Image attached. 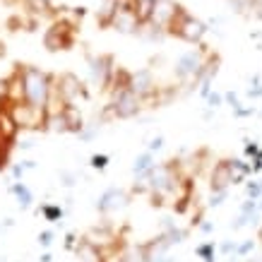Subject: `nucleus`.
Here are the masks:
<instances>
[{"mask_svg":"<svg viewBox=\"0 0 262 262\" xmlns=\"http://www.w3.org/2000/svg\"><path fill=\"white\" fill-rule=\"evenodd\" d=\"M22 72V84H24V101L36 106V108H48L51 96H53V77L48 72L34 68V65H17Z\"/></svg>","mask_w":262,"mask_h":262,"instance_id":"nucleus-1","label":"nucleus"},{"mask_svg":"<svg viewBox=\"0 0 262 262\" xmlns=\"http://www.w3.org/2000/svg\"><path fill=\"white\" fill-rule=\"evenodd\" d=\"M10 116L15 118V123L24 130H46L48 123H51V111L48 108H36L32 103L19 101L8 106Z\"/></svg>","mask_w":262,"mask_h":262,"instance_id":"nucleus-2","label":"nucleus"},{"mask_svg":"<svg viewBox=\"0 0 262 262\" xmlns=\"http://www.w3.org/2000/svg\"><path fill=\"white\" fill-rule=\"evenodd\" d=\"M168 34H173V36L188 41V43H200L202 36L207 34V27L200 22V19H195L185 8H181V12H178V17H176V22L171 24Z\"/></svg>","mask_w":262,"mask_h":262,"instance_id":"nucleus-3","label":"nucleus"},{"mask_svg":"<svg viewBox=\"0 0 262 262\" xmlns=\"http://www.w3.org/2000/svg\"><path fill=\"white\" fill-rule=\"evenodd\" d=\"M43 43L48 51H68L75 43V27L65 19L53 22L51 29H46V34H43Z\"/></svg>","mask_w":262,"mask_h":262,"instance_id":"nucleus-4","label":"nucleus"},{"mask_svg":"<svg viewBox=\"0 0 262 262\" xmlns=\"http://www.w3.org/2000/svg\"><path fill=\"white\" fill-rule=\"evenodd\" d=\"M142 108V99L133 92V89H123V92H116L111 103V111L116 118H133L137 116Z\"/></svg>","mask_w":262,"mask_h":262,"instance_id":"nucleus-5","label":"nucleus"},{"mask_svg":"<svg viewBox=\"0 0 262 262\" xmlns=\"http://www.w3.org/2000/svg\"><path fill=\"white\" fill-rule=\"evenodd\" d=\"M183 5H178L176 0H154V8H151V19L149 22L157 29H171V24L176 22V17L181 12Z\"/></svg>","mask_w":262,"mask_h":262,"instance_id":"nucleus-6","label":"nucleus"},{"mask_svg":"<svg viewBox=\"0 0 262 262\" xmlns=\"http://www.w3.org/2000/svg\"><path fill=\"white\" fill-rule=\"evenodd\" d=\"M202 65H205V58L200 51H190V53H185V56L178 60L176 65V77L181 82H198V75L202 70Z\"/></svg>","mask_w":262,"mask_h":262,"instance_id":"nucleus-7","label":"nucleus"},{"mask_svg":"<svg viewBox=\"0 0 262 262\" xmlns=\"http://www.w3.org/2000/svg\"><path fill=\"white\" fill-rule=\"evenodd\" d=\"M56 94L60 96V101L72 106V101L77 99V96H84V84L80 82L77 75H72V72H65L56 80Z\"/></svg>","mask_w":262,"mask_h":262,"instance_id":"nucleus-8","label":"nucleus"},{"mask_svg":"<svg viewBox=\"0 0 262 262\" xmlns=\"http://www.w3.org/2000/svg\"><path fill=\"white\" fill-rule=\"evenodd\" d=\"M17 130H19V125L10 116V108L8 106H0V149L3 151H8V154L12 151L17 140Z\"/></svg>","mask_w":262,"mask_h":262,"instance_id":"nucleus-9","label":"nucleus"},{"mask_svg":"<svg viewBox=\"0 0 262 262\" xmlns=\"http://www.w3.org/2000/svg\"><path fill=\"white\" fill-rule=\"evenodd\" d=\"M113 56H99L92 60V80L94 84H99L101 89H106L113 82Z\"/></svg>","mask_w":262,"mask_h":262,"instance_id":"nucleus-10","label":"nucleus"},{"mask_svg":"<svg viewBox=\"0 0 262 262\" xmlns=\"http://www.w3.org/2000/svg\"><path fill=\"white\" fill-rule=\"evenodd\" d=\"M130 89L135 92L142 101H147L149 96H154L157 92H159V87H157V80H154V75H151L149 70H140L133 75V82H130Z\"/></svg>","mask_w":262,"mask_h":262,"instance_id":"nucleus-11","label":"nucleus"},{"mask_svg":"<svg viewBox=\"0 0 262 262\" xmlns=\"http://www.w3.org/2000/svg\"><path fill=\"white\" fill-rule=\"evenodd\" d=\"M111 27H116V29L123 34H130V32H137V29L142 27V22H140V17H137L135 10L120 8V10H116V15H113Z\"/></svg>","mask_w":262,"mask_h":262,"instance_id":"nucleus-12","label":"nucleus"},{"mask_svg":"<svg viewBox=\"0 0 262 262\" xmlns=\"http://www.w3.org/2000/svg\"><path fill=\"white\" fill-rule=\"evenodd\" d=\"M233 178H231V166H229V159L219 161L214 164V171H212V192H226Z\"/></svg>","mask_w":262,"mask_h":262,"instance_id":"nucleus-13","label":"nucleus"},{"mask_svg":"<svg viewBox=\"0 0 262 262\" xmlns=\"http://www.w3.org/2000/svg\"><path fill=\"white\" fill-rule=\"evenodd\" d=\"M24 8L36 17H53V12H56L51 0H24Z\"/></svg>","mask_w":262,"mask_h":262,"instance_id":"nucleus-14","label":"nucleus"},{"mask_svg":"<svg viewBox=\"0 0 262 262\" xmlns=\"http://www.w3.org/2000/svg\"><path fill=\"white\" fill-rule=\"evenodd\" d=\"M125 200H127V198L123 195V192L111 190L108 195H106V198L101 200V205H99V209H101V212H111V209H118V207L125 205Z\"/></svg>","mask_w":262,"mask_h":262,"instance_id":"nucleus-15","label":"nucleus"},{"mask_svg":"<svg viewBox=\"0 0 262 262\" xmlns=\"http://www.w3.org/2000/svg\"><path fill=\"white\" fill-rule=\"evenodd\" d=\"M229 166H231V178H233V183H241L243 178L248 176V164H243V161H233V159H229Z\"/></svg>","mask_w":262,"mask_h":262,"instance_id":"nucleus-16","label":"nucleus"},{"mask_svg":"<svg viewBox=\"0 0 262 262\" xmlns=\"http://www.w3.org/2000/svg\"><path fill=\"white\" fill-rule=\"evenodd\" d=\"M8 159H10V154H8V151H3V149H0V168H5V166H8Z\"/></svg>","mask_w":262,"mask_h":262,"instance_id":"nucleus-17","label":"nucleus"},{"mask_svg":"<svg viewBox=\"0 0 262 262\" xmlns=\"http://www.w3.org/2000/svg\"><path fill=\"white\" fill-rule=\"evenodd\" d=\"M94 166H99V168L106 166V157H96V159H94Z\"/></svg>","mask_w":262,"mask_h":262,"instance_id":"nucleus-18","label":"nucleus"}]
</instances>
